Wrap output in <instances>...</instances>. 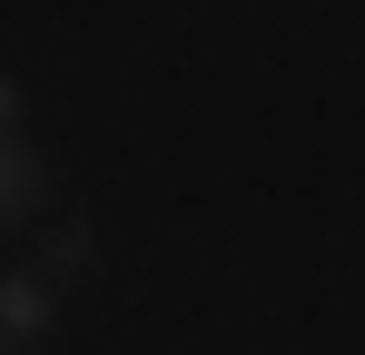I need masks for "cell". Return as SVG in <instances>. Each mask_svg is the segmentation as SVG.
I'll return each instance as SVG.
<instances>
[{
    "instance_id": "cell-1",
    "label": "cell",
    "mask_w": 365,
    "mask_h": 355,
    "mask_svg": "<svg viewBox=\"0 0 365 355\" xmlns=\"http://www.w3.org/2000/svg\"><path fill=\"white\" fill-rule=\"evenodd\" d=\"M40 336H50V277L10 267L0 277V355H40Z\"/></svg>"
},
{
    "instance_id": "cell-2",
    "label": "cell",
    "mask_w": 365,
    "mask_h": 355,
    "mask_svg": "<svg viewBox=\"0 0 365 355\" xmlns=\"http://www.w3.org/2000/svg\"><path fill=\"white\" fill-rule=\"evenodd\" d=\"M40 187H50V178H40L30 148H0V227H20V217L40 207Z\"/></svg>"
},
{
    "instance_id": "cell-3",
    "label": "cell",
    "mask_w": 365,
    "mask_h": 355,
    "mask_svg": "<svg viewBox=\"0 0 365 355\" xmlns=\"http://www.w3.org/2000/svg\"><path fill=\"white\" fill-rule=\"evenodd\" d=\"M89 247H99L89 227H60V247H50V267H40V277H50V287H60V277H89Z\"/></svg>"
},
{
    "instance_id": "cell-4",
    "label": "cell",
    "mask_w": 365,
    "mask_h": 355,
    "mask_svg": "<svg viewBox=\"0 0 365 355\" xmlns=\"http://www.w3.org/2000/svg\"><path fill=\"white\" fill-rule=\"evenodd\" d=\"M10 128H20V79H10V69H0V148H20V138H10Z\"/></svg>"
}]
</instances>
